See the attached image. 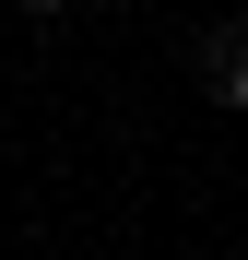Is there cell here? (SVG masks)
<instances>
[{"instance_id": "6da1fadb", "label": "cell", "mask_w": 248, "mask_h": 260, "mask_svg": "<svg viewBox=\"0 0 248 260\" xmlns=\"http://www.w3.org/2000/svg\"><path fill=\"white\" fill-rule=\"evenodd\" d=\"M201 59H213V83H225V107H248V36H213Z\"/></svg>"}]
</instances>
